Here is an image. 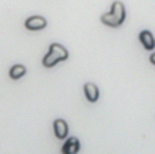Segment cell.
<instances>
[{"mask_svg":"<svg viewBox=\"0 0 155 154\" xmlns=\"http://www.w3.org/2000/svg\"><path fill=\"white\" fill-rule=\"evenodd\" d=\"M67 59H68V51L63 45L54 42V44H51L48 53L44 56L42 65L46 68H51L53 65H56L59 62H64Z\"/></svg>","mask_w":155,"mask_h":154,"instance_id":"1","label":"cell"},{"mask_svg":"<svg viewBox=\"0 0 155 154\" xmlns=\"http://www.w3.org/2000/svg\"><path fill=\"white\" fill-rule=\"evenodd\" d=\"M25 26H26V29L33 30V32H35V30H42L44 27L46 26V19L44 18V16H40V15L30 16V18L26 19Z\"/></svg>","mask_w":155,"mask_h":154,"instance_id":"2","label":"cell"},{"mask_svg":"<svg viewBox=\"0 0 155 154\" xmlns=\"http://www.w3.org/2000/svg\"><path fill=\"white\" fill-rule=\"evenodd\" d=\"M80 149V143H79V139L72 136V138H68L67 141L64 142L61 147V153L63 154H76Z\"/></svg>","mask_w":155,"mask_h":154,"instance_id":"3","label":"cell"},{"mask_svg":"<svg viewBox=\"0 0 155 154\" xmlns=\"http://www.w3.org/2000/svg\"><path fill=\"white\" fill-rule=\"evenodd\" d=\"M53 130L54 135L59 139H64L68 135V124L63 119H57L53 122Z\"/></svg>","mask_w":155,"mask_h":154,"instance_id":"4","label":"cell"},{"mask_svg":"<svg viewBox=\"0 0 155 154\" xmlns=\"http://www.w3.org/2000/svg\"><path fill=\"white\" fill-rule=\"evenodd\" d=\"M139 40L147 51H153V49L155 48V38H154L153 33L148 32V30H143V32H140Z\"/></svg>","mask_w":155,"mask_h":154,"instance_id":"5","label":"cell"},{"mask_svg":"<svg viewBox=\"0 0 155 154\" xmlns=\"http://www.w3.org/2000/svg\"><path fill=\"white\" fill-rule=\"evenodd\" d=\"M83 89H84L86 98H87L90 102H95V101L99 98V90H98V87H97V85L88 82V83L84 85V87H83Z\"/></svg>","mask_w":155,"mask_h":154,"instance_id":"6","label":"cell"},{"mask_svg":"<svg viewBox=\"0 0 155 154\" xmlns=\"http://www.w3.org/2000/svg\"><path fill=\"white\" fill-rule=\"evenodd\" d=\"M110 12L116 16V19H117L120 23L124 22V19H125V7H124V4L121 2H118V0L113 2L112 8H110Z\"/></svg>","mask_w":155,"mask_h":154,"instance_id":"7","label":"cell"},{"mask_svg":"<svg viewBox=\"0 0 155 154\" xmlns=\"http://www.w3.org/2000/svg\"><path fill=\"white\" fill-rule=\"evenodd\" d=\"M101 22L104 25H106V26H110V27H118L120 26V22L116 19V16L113 15L112 12H106L104 14V15L101 16Z\"/></svg>","mask_w":155,"mask_h":154,"instance_id":"8","label":"cell"},{"mask_svg":"<svg viewBox=\"0 0 155 154\" xmlns=\"http://www.w3.org/2000/svg\"><path fill=\"white\" fill-rule=\"evenodd\" d=\"M26 74V67L22 64H15L10 70V78L11 79H19Z\"/></svg>","mask_w":155,"mask_h":154,"instance_id":"9","label":"cell"},{"mask_svg":"<svg viewBox=\"0 0 155 154\" xmlns=\"http://www.w3.org/2000/svg\"><path fill=\"white\" fill-rule=\"evenodd\" d=\"M150 62H151V63H153V64L155 65V53H153V55H151V56H150Z\"/></svg>","mask_w":155,"mask_h":154,"instance_id":"10","label":"cell"}]
</instances>
